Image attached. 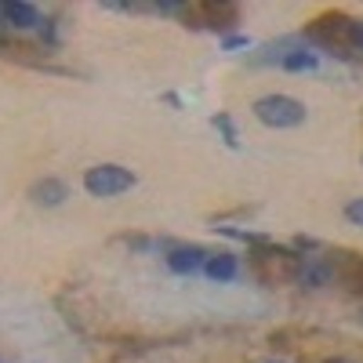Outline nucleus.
Returning <instances> with one entry per match:
<instances>
[{"mask_svg": "<svg viewBox=\"0 0 363 363\" xmlns=\"http://www.w3.org/2000/svg\"><path fill=\"white\" fill-rule=\"evenodd\" d=\"M211 18H207V29H222V33H225V29H233L236 26V8L233 4H200Z\"/></svg>", "mask_w": 363, "mask_h": 363, "instance_id": "nucleus-8", "label": "nucleus"}, {"mask_svg": "<svg viewBox=\"0 0 363 363\" xmlns=\"http://www.w3.org/2000/svg\"><path fill=\"white\" fill-rule=\"evenodd\" d=\"M69 196V186L62 178H37L33 186H29V200L37 207H62Z\"/></svg>", "mask_w": 363, "mask_h": 363, "instance_id": "nucleus-5", "label": "nucleus"}, {"mask_svg": "<svg viewBox=\"0 0 363 363\" xmlns=\"http://www.w3.org/2000/svg\"><path fill=\"white\" fill-rule=\"evenodd\" d=\"M0 15H4V29H15V33H33L40 29L48 18L37 4H26V0H8L0 4Z\"/></svg>", "mask_w": 363, "mask_h": 363, "instance_id": "nucleus-3", "label": "nucleus"}, {"mask_svg": "<svg viewBox=\"0 0 363 363\" xmlns=\"http://www.w3.org/2000/svg\"><path fill=\"white\" fill-rule=\"evenodd\" d=\"M265 363H284V359H265Z\"/></svg>", "mask_w": 363, "mask_h": 363, "instance_id": "nucleus-15", "label": "nucleus"}, {"mask_svg": "<svg viewBox=\"0 0 363 363\" xmlns=\"http://www.w3.org/2000/svg\"><path fill=\"white\" fill-rule=\"evenodd\" d=\"M0 33H4V15H0Z\"/></svg>", "mask_w": 363, "mask_h": 363, "instance_id": "nucleus-14", "label": "nucleus"}, {"mask_svg": "<svg viewBox=\"0 0 363 363\" xmlns=\"http://www.w3.org/2000/svg\"><path fill=\"white\" fill-rule=\"evenodd\" d=\"M222 48L225 51H244V48H251V37H225Z\"/></svg>", "mask_w": 363, "mask_h": 363, "instance_id": "nucleus-12", "label": "nucleus"}, {"mask_svg": "<svg viewBox=\"0 0 363 363\" xmlns=\"http://www.w3.org/2000/svg\"><path fill=\"white\" fill-rule=\"evenodd\" d=\"M211 124H215V128L222 131V142H225L229 149H240V135H236V128H233V116H229V113L211 116Z\"/></svg>", "mask_w": 363, "mask_h": 363, "instance_id": "nucleus-9", "label": "nucleus"}, {"mask_svg": "<svg viewBox=\"0 0 363 363\" xmlns=\"http://www.w3.org/2000/svg\"><path fill=\"white\" fill-rule=\"evenodd\" d=\"M323 363H352V359H345V356H335V359H323Z\"/></svg>", "mask_w": 363, "mask_h": 363, "instance_id": "nucleus-13", "label": "nucleus"}, {"mask_svg": "<svg viewBox=\"0 0 363 363\" xmlns=\"http://www.w3.org/2000/svg\"><path fill=\"white\" fill-rule=\"evenodd\" d=\"M164 262H167V269L174 272V277H196V272H203V265H207V251L196 247V244H174V247H167Z\"/></svg>", "mask_w": 363, "mask_h": 363, "instance_id": "nucleus-4", "label": "nucleus"}, {"mask_svg": "<svg viewBox=\"0 0 363 363\" xmlns=\"http://www.w3.org/2000/svg\"><path fill=\"white\" fill-rule=\"evenodd\" d=\"M135 186H138V174L120 167V164H95V167L84 171V189L95 200H113V196L128 193Z\"/></svg>", "mask_w": 363, "mask_h": 363, "instance_id": "nucleus-2", "label": "nucleus"}, {"mask_svg": "<svg viewBox=\"0 0 363 363\" xmlns=\"http://www.w3.org/2000/svg\"><path fill=\"white\" fill-rule=\"evenodd\" d=\"M345 44L363 51V18H349L345 22Z\"/></svg>", "mask_w": 363, "mask_h": 363, "instance_id": "nucleus-10", "label": "nucleus"}, {"mask_svg": "<svg viewBox=\"0 0 363 363\" xmlns=\"http://www.w3.org/2000/svg\"><path fill=\"white\" fill-rule=\"evenodd\" d=\"M345 222L356 225V229H363V196H356V200L345 203Z\"/></svg>", "mask_w": 363, "mask_h": 363, "instance_id": "nucleus-11", "label": "nucleus"}, {"mask_svg": "<svg viewBox=\"0 0 363 363\" xmlns=\"http://www.w3.org/2000/svg\"><path fill=\"white\" fill-rule=\"evenodd\" d=\"M251 113L262 120L265 128H277V131H287V128H301L309 120V109L306 102H298L291 95H280V91H272V95H262L255 99Z\"/></svg>", "mask_w": 363, "mask_h": 363, "instance_id": "nucleus-1", "label": "nucleus"}, {"mask_svg": "<svg viewBox=\"0 0 363 363\" xmlns=\"http://www.w3.org/2000/svg\"><path fill=\"white\" fill-rule=\"evenodd\" d=\"M203 277L211 284H233L240 277V258L233 251H218V255H207V265H203Z\"/></svg>", "mask_w": 363, "mask_h": 363, "instance_id": "nucleus-6", "label": "nucleus"}, {"mask_svg": "<svg viewBox=\"0 0 363 363\" xmlns=\"http://www.w3.org/2000/svg\"><path fill=\"white\" fill-rule=\"evenodd\" d=\"M280 69H287V73H316L320 69V58H316V51H309L306 44H301V48L284 51Z\"/></svg>", "mask_w": 363, "mask_h": 363, "instance_id": "nucleus-7", "label": "nucleus"}]
</instances>
